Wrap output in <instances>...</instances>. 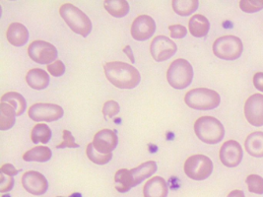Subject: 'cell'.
Wrapping results in <instances>:
<instances>
[{
	"instance_id": "5b68a950",
	"label": "cell",
	"mask_w": 263,
	"mask_h": 197,
	"mask_svg": "<svg viewBox=\"0 0 263 197\" xmlns=\"http://www.w3.org/2000/svg\"><path fill=\"white\" fill-rule=\"evenodd\" d=\"M193 68L192 64L185 60L179 58L172 62L167 71L168 84L175 89L182 90L192 84Z\"/></svg>"
},
{
	"instance_id": "4316f807",
	"label": "cell",
	"mask_w": 263,
	"mask_h": 197,
	"mask_svg": "<svg viewBox=\"0 0 263 197\" xmlns=\"http://www.w3.org/2000/svg\"><path fill=\"white\" fill-rule=\"evenodd\" d=\"M197 0H174L172 2L174 11L180 16H189L198 8Z\"/></svg>"
},
{
	"instance_id": "f546056e",
	"label": "cell",
	"mask_w": 263,
	"mask_h": 197,
	"mask_svg": "<svg viewBox=\"0 0 263 197\" xmlns=\"http://www.w3.org/2000/svg\"><path fill=\"white\" fill-rule=\"evenodd\" d=\"M247 185L252 193L263 194V179L258 174H251L247 178Z\"/></svg>"
},
{
	"instance_id": "52a82bcc",
	"label": "cell",
	"mask_w": 263,
	"mask_h": 197,
	"mask_svg": "<svg viewBox=\"0 0 263 197\" xmlns=\"http://www.w3.org/2000/svg\"><path fill=\"white\" fill-rule=\"evenodd\" d=\"M213 172V163L205 155H193L184 163L185 174L194 181H204Z\"/></svg>"
},
{
	"instance_id": "7a4b0ae2",
	"label": "cell",
	"mask_w": 263,
	"mask_h": 197,
	"mask_svg": "<svg viewBox=\"0 0 263 197\" xmlns=\"http://www.w3.org/2000/svg\"><path fill=\"white\" fill-rule=\"evenodd\" d=\"M60 14L74 33L84 37L89 36L92 31V22L78 7L71 3H65L60 6Z\"/></svg>"
},
{
	"instance_id": "7402d4cb",
	"label": "cell",
	"mask_w": 263,
	"mask_h": 197,
	"mask_svg": "<svg viewBox=\"0 0 263 197\" xmlns=\"http://www.w3.org/2000/svg\"><path fill=\"white\" fill-rule=\"evenodd\" d=\"M115 183H116V189L120 193L127 192L132 189V187L135 186L134 182L132 180L130 170H126V169H121L116 172Z\"/></svg>"
},
{
	"instance_id": "2e32d148",
	"label": "cell",
	"mask_w": 263,
	"mask_h": 197,
	"mask_svg": "<svg viewBox=\"0 0 263 197\" xmlns=\"http://www.w3.org/2000/svg\"><path fill=\"white\" fill-rule=\"evenodd\" d=\"M167 192L168 186L167 182L161 176L150 179L144 185V197H167Z\"/></svg>"
},
{
	"instance_id": "b9f144b4",
	"label": "cell",
	"mask_w": 263,
	"mask_h": 197,
	"mask_svg": "<svg viewBox=\"0 0 263 197\" xmlns=\"http://www.w3.org/2000/svg\"><path fill=\"white\" fill-rule=\"evenodd\" d=\"M2 197H10V195H8V194H4V195H2Z\"/></svg>"
},
{
	"instance_id": "e575fe53",
	"label": "cell",
	"mask_w": 263,
	"mask_h": 197,
	"mask_svg": "<svg viewBox=\"0 0 263 197\" xmlns=\"http://www.w3.org/2000/svg\"><path fill=\"white\" fill-rule=\"evenodd\" d=\"M1 181H0V192L5 193L10 191L14 185V179L12 176H5L3 173H1Z\"/></svg>"
},
{
	"instance_id": "8d00e7d4",
	"label": "cell",
	"mask_w": 263,
	"mask_h": 197,
	"mask_svg": "<svg viewBox=\"0 0 263 197\" xmlns=\"http://www.w3.org/2000/svg\"><path fill=\"white\" fill-rule=\"evenodd\" d=\"M0 172H1V173H3V174H6V175L14 176V175H16L19 172V170H17L11 164H4L1 167Z\"/></svg>"
},
{
	"instance_id": "60d3db41",
	"label": "cell",
	"mask_w": 263,
	"mask_h": 197,
	"mask_svg": "<svg viewBox=\"0 0 263 197\" xmlns=\"http://www.w3.org/2000/svg\"><path fill=\"white\" fill-rule=\"evenodd\" d=\"M69 197H82V195L80 193H78V192H75V193H73Z\"/></svg>"
},
{
	"instance_id": "f1b7e54d",
	"label": "cell",
	"mask_w": 263,
	"mask_h": 197,
	"mask_svg": "<svg viewBox=\"0 0 263 197\" xmlns=\"http://www.w3.org/2000/svg\"><path fill=\"white\" fill-rule=\"evenodd\" d=\"M86 154H87L89 160L92 161L97 165H106L112 158L111 153L110 154H102V153L98 152L92 143L88 144L87 149H86Z\"/></svg>"
},
{
	"instance_id": "e0dca14e",
	"label": "cell",
	"mask_w": 263,
	"mask_h": 197,
	"mask_svg": "<svg viewBox=\"0 0 263 197\" xmlns=\"http://www.w3.org/2000/svg\"><path fill=\"white\" fill-rule=\"evenodd\" d=\"M7 40L14 47H22L29 40V32L24 25L21 23H12L8 27Z\"/></svg>"
},
{
	"instance_id": "7c38bea8",
	"label": "cell",
	"mask_w": 263,
	"mask_h": 197,
	"mask_svg": "<svg viewBox=\"0 0 263 197\" xmlns=\"http://www.w3.org/2000/svg\"><path fill=\"white\" fill-rule=\"evenodd\" d=\"M242 149L236 140H228L220 149V160L228 168L239 166L242 160Z\"/></svg>"
},
{
	"instance_id": "d4e9b609",
	"label": "cell",
	"mask_w": 263,
	"mask_h": 197,
	"mask_svg": "<svg viewBox=\"0 0 263 197\" xmlns=\"http://www.w3.org/2000/svg\"><path fill=\"white\" fill-rule=\"evenodd\" d=\"M51 150L46 146H36L23 155V160L26 162H40L45 163L51 158Z\"/></svg>"
},
{
	"instance_id": "9a60e30c",
	"label": "cell",
	"mask_w": 263,
	"mask_h": 197,
	"mask_svg": "<svg viewBox=\"0 0 263 197\" xmlns=\"http://www.w3.org/2000/svg\"><path fill=\"white\" fill-rule=\"evenodd\" d=\"M92 144L98 152L110 154L118 146V136L110 129H103L95 134Z\"/></svg>"
},
{
	"instance_id": "44dd1931",
	"label": "cell",
	"mask_w": 263,
	"mask_h": 197,
	"mask_svg": "<svg viewBox=\"0 0 263 197\" xmlns=\"http://www.w3.org/2000/svg\"><path fill=\"white\" fill-rule=\"evenodd\" d=\"M156 171H157V164L154 161L145 162L137 168L130 170L132 180L134 182L135 186L140 185L147 178H150L153 173H155Z\"/></svg>"
},
{
	"instance_id": "83f0119b",
	"label": "cell",
	"mask_w": 263,
	"mask_h": 197,
	"mask_svg": "<svg viewBox=\"0 0 263 197\" xmlns=\"http://www.w3.org/2000/svg\"><path fill=\"white\" fill-rule=\"evenodd\" d=\"M51 138V130L47 124L45 123H37L31 133V139L34 144H47Z\"/></svg>"
},
{
	"instance_id": "1f68e13d",
	"label": "cell",
	"mask_w": 263,
	"mask_h": 197,
	"mask_svg": "<svg viewBox=\"0 0 263 197\" xmlns=\"http://www.w3.org/2000/svg\"><path fill=\"white\" fill-rule=\"evenodd\" d=\"M120 108L119 103H117L116 101H108L104 104L103 106V114L105 115V117H114L117 114H119Z\"/></svg>"
},
{
	"instance_id": "30bf717a",
	"label": "cell",
	"mask_w": 263,
	"mask_h": 197,
	"mask_svg": "<svg viewBox=\"0 0 263 197\" xmlns=\"http://www.w3.org/2000/svg\"><path fill=\"white\" fill-rule=\"evenodd\" d=\"M178 47L174 41L166 36H158L154 37L151 46L150 52L157 62H162L170 60L176 54Z\"/></svg>"
},
{
	"instance_id": "ffe728a7",
	"label": "cell",
	"mask_w": 263,
	"mask_h": 197,
	"mask_svg": "<svg viewBox=\"0 0 263 197\" xmlns=\"http://www.w3.org/2000/svg\"><path fill=\"white\" fill-rule=\"evenodd\" d=\"M189 28L193 37H203L207 36L209 32L210 23L205 16L196 14V15H193L191 18L189 22Z\"/></svg>"
},
{
	"instance_id": "484cf974",
	"label": "cell",
	"mask_w": 263,
	"mask_h": 197,
	"mask_svg": "<svg viewBox=\"0 0 263 197\" xmlns=\"http://www.w3.org/2000/svg\"><path fill=\"white\" fill-rule=\"evenodd\" d=\"M16 111L12 107L6 103L0 104V129L8 130L15 123Z\"/></svg>"
},
{
	"instance_id": "ab89813d",
	"label": "cell",
	"mask_w": 263,
	"mask_h": 197,
	"mask_svg": "<svg viewBox=\"0 0 263 197\" xmlns=\"http://www.w3.org/2000/svg\"><path fill=\"white\" fill-rule=\"evenodd\" d=\"M228 197H246L245 196V193L242 190H239V189H236V190H233L229 193Z\"/></svg>"
},
{
	"instance_id": "4dcf8cb0",
	"label": "cell",
	"mask_w": 263,
	"mask_h": 197,
	"mask_svg": "<svg viewBox=\"0 0 263 197\" xmlns=\"http://www.w3.org/2000/svg\"><path fill=\"white\" fill-rule=\"evenodd\" d=\"M239 7L243 12H258L263 9V0H241Z\"/></svg>"
},
{
	"instance_id": "d590c367",
	"label": "cell",
	"mask_w": 263,
	"mask_h": 197,
	"mask_svg": "<svg viewBox=\"0 0 263 197\" xmlns=\"http://www.w3.org/2000/svg\"><path fill=\"white\" fill-rule=\"evenodd\" d=\"M171 31V37L174 38H182L187 34V30L182 25H172L168 27Z\"/></svg>"
},
{
	"instance_id": "cb8c5ba5",
	"label": "cell",
	"mask_w": 263,
	"mask_h": 197,
	"mask_svg": "<svg viewBox=\"0 0 263 197\" xmlns=\"http://www.w3.org/2000/svg\"><path fill=\"white\" fill-rule=\"evenodd\" d=\"M104 7L116 18H122L129 12V4L124 0H107L104 2Z\"/></svg>"
},
{
	"instance_id": "6da1fadb",
	"label": "cell",
	"mask_w": 263,
	"mask_h": 197,
	"mask_svg": "<svg viewBox=\"0 0 263 197\" xmlns=\"http://www.w3.org/2000/svg\"><path fill=\"white\" fill-rule=\"evenodd\" d=\"M104 69L108 81L120 89H133L140 83L139 71L125 62H108Z\"/></svg>"
},
{
	"instance_id": "836d02e7",
	"label": "cell",
	"mask_w": 263,
	"mask_h": 197,
	"mask_svg": "<svg viewBox=\"0 0 263 197\" xmlns=\"http://www.w3.org/2000/svg\"><path fill=\"white\" fill-rule=\"evenodd\" d=\"M48 73L54 77H60L65 72V65L61 61H55L48 65Z\"/></svg>"
},
{
	"instance_id": "f35d334b",
	"label": "cell",
	"mask_w": 263,
	"mask_h": 197,
	"mask_svg": "<svg viewBox=\"0 0 263 197\" xmlns=\"http://www.w3.org/2000/svg\"><path fill=\"white\" fill-rule=\"evenodd\" d=\"M123 52L127 55V57L130 60L132 63H134V62H135V58H134L133 51H132V47H130V46H126V47H124V49H123Z\"/></svg>"
},
{
	"instance_id": "5bb4252c",
	"label": "cell",
	"mask_w": 263,
	"mask_h": 197,
	"mask_svg": "<svg viewBox=\"0 0 263 197\" xmlns=\"http://www.w3.org/2000/svg\"><path fill=\"white\" fill-rule=\"evenodd\" d=\"M22 185L33 195H43L47 192L48 187V180L45 175L35 171L25 172L22 176Z\"/></svg>"
},
{
	"instance_id": "4fadbf2b",
	"label": "cell",
	"mask_w": 263,
	"mask_h": 197,
	"mask_svg": "<svg viewBox=\"0 0 263 197\" xmlns=\"http://www.w3.org/2000/svg\"><path fill=\"white\" fill-rule=\"evenodd\" d=\"M156 23L148 15L138 16L132 23V36L136 41H146L154 35Z\"/></svg>"
},
{
	"instance_id": "8992f818",
	"label": "cell",
	"mask_w": 263,
	"mask_h": 197,
	"mask_svg": "<svg viewBox=\"0 0 263 197\" xmlns=\"http://www.w3.org/2000/svg\"><path fill=\"white\" fill-rule=\"evenodd\" d=\"M243 50L242 42L236 36L218 37L213 44V52L217 57L224 61H236Z\"/></svg>"
},
{
	"instance_id": "74e56055",
	"label": "cell",
	"mask_w": 263,
	"mask_h": 197,
	"mask_svg": "<svg viewBox=\"0 0 263 197\" xmlns=\"http://www.w3.org/2000/svg\"><path fill=\"white\" fill-rule=\"evenodd\" d=\"M253 84L258 91L263 92V72H257V73L254 74Z\"/></svg>"
},
{
	"instance_id": "d6a6232c",
	"label": "cell",
	"mask_w": 263,
	"mask_h": 197,
	"mask_svg": "<svg viewBox=\"0 0 263 197\" xmlns=\"http://www.w3.org/2000/svg\"><path fill=\"white\" fill-rule=\"evenodd\" d=\"M62 138L63 141L59 144L57 148L58 149H63V148H78L79 145L77 143H75V138L72 135L71 132L68 130H63L62 132Z\"/></svg>"
},
{
	"instance_id": "3957f363",
	"label": "cell",
	"mask_w": 263,
	"mask_h": 197,
	"mask_svg": "<svg viewBox=\"0 0 263 197\" xmlns=\"http://www.w3.org/2000/svg\"><path fill=\"white\" fill-rule=\"evenodd\" d=\"M194 132L206 144H217L225 135L223 124L213 116H201L194 123Z\"/></svg>"
},
{
	"instance_id": "603a6c76",
	"label": "cell",
	"mask_w": 263,
	"mask_h": 197,
	"mask_svg": "<svg viewBox=\"0 0 263 197\" xmlns=\"http://www.w3.org/2000/svg\"><path fill=\"white\" fill-rule=\"evenodd\" d=\"M1 103H6L10 105L16 111V115H21L22 113H24L27 107L24 97L16 92H8L4 94L1 97Z\"/></svg>"
},
{
	"instance_id": "ac0fdd59",
	"label": "cell",
	"mask_w": 263,
	"mask_h": 197,
	"mask_svg": "<svg viewBox=\"0 0 263 197\" xmlns=\"http://www.w3.org/2000/svg\"><path fill=\"white\" fill-rule=\"evenodd\" d=\"M26 82L34 90H44L48 86L49 76L45 70L34 68L26 75Z\"/></svg>"
},
{
	"instance_id": "9c48e42d",
	"label": "cell",
	"mask_w": 263,
	"mask_h": 197,
	"mask_svg": "<svg viewBox=\"0 0 263 197\" xmlns=\"http://www.w3.org/2000/svg\"><path fill=\"white\" fill-rule=\"evenodd\" d=\"M29 56L39 64H49L58 57L57 48L45 41H35L28 48Z\"/></svg>"
},
{
	"instance_id": "277c9868",
	"label": "cell",
	"mask_w": 263,
	"mask_h": 197,
	"mask_svg": "<svg viewBox=\"0 0 263 197\" xmlns=\"http://www.w3.org/2000/svg\"><path fill=\"white\" fill-rule=\"evenodd\" d=\"M185 104L194 110L210 111L214 110L221 102L220 95L211 89L197 88L192 89L185 94Z\"/></svg>"
},
{
	"instance_id": "8fae6325",
	"label": "cell",
	"mask_w": 263,
	"mask_h": 197,
	"mask_svg": "<svg viewBox=\"0 0 263 197\" xmlns=\"http://www.w3.org/2000/svg\"><path fill=\"white\" fill-rule=\"evenodd\" d=\"M245 115L251 125L260 127L263 125V95L254 94L245 104Z\"/></svg>"
},
{
	"instance_id": "d6986e66",
	"label": "cell",
	"mask_w": 263,
	"mask_h": 197,
	"mask_svg": "<svg viewBox=\"0 0 263 197\" xmlns=\"http://www.w3.org/2000/svg\"><path fill=\"white\" fill-rule=\"evenodd\" d=\"M247 152L256 158L263 157V132L255 131L247 137L245 142Z\"/></svg>"
},
{
	"instance_id": "ba28073f",
	"label": "cell",
	"mask_w": 263,
	"mask_h": 197,
	"mask_svg": "<svg viewBox=\"0 0 263 197\" xmlns=\"http://www.w3.org/2000/svg\"><path fill=\"white\" fill-rule=\"evenodd\" d=\"M28 114L30 119L33 120L34 122L51 123L61 119L64 114V111L59 105L40 103V104L33 105L29 109Z\"/></svg>"
}]
</instances>
